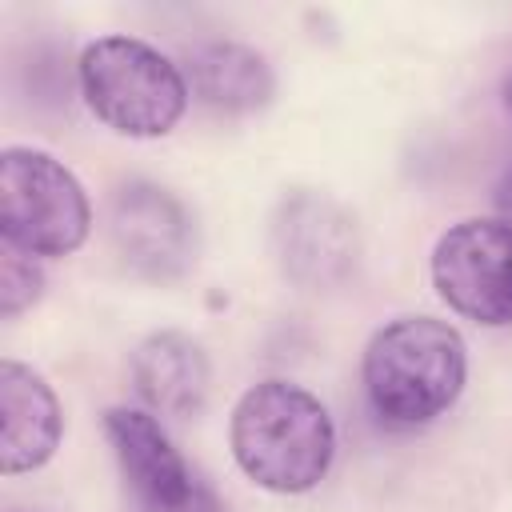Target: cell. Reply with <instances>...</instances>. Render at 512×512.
Wrapping results in <instances>:
<instances>
[{"instance_id": "11", "label": "cell", "mask_w": 512, "mask_h": 512, "mask_svg": "<svg viewBox=\"0 0 512 512\" xmlns=\"http://www.w3.org/2000/svg\"><path fill=\"white\" fill-rule=\"evenodd\" d=\"M180 72L188 80V92L216 112H256L276 92L268 60L232 40L192 44Z\"/></svg>"}, {"instance_id": "4", "label": "cell", "mask_w": 512, "mask_h": 512, "mask_svg": "<svg viewBox=\"0 0 512 512\" xmlns=\"http://www.w3.org/2000/svg\"><path fill=\"white\" fill-rule=\"evenodd\" d=\"M92 208L80 180L40 148L0 152V240L24 256L56 260L88 240Z\"/></svg>"}, {"instance_id": "9", "label": "cell", "mask_w": 512, "mask_h": 512, "mask_svg": "<svg viewBox=\"0 0 512 512\" xmlns=\"http://www.w3.org/2000/svg\"><path fill=\"white\" fill-rule=\"evenodd\" d=\"M64 436V412L40 372L20 360H0V468L4 476L36 472L52 460Z\"/></svg>"}, {"instance_id": "13", "label": "cell", "mask_w": 512, "mask_h": 512, "mask_svg": "<svg viewBox=\"0 0 512 512\" xmlns=\"http://www.w3.org/2000/svg\"><path fill=\"white\" fill-rule=\"evenodd\" d=\"M492 200H496V212H500V220L512 228V168L500 176V184H496V192H492Z\"/></svg>"}, {"instance_id": "3", "label": "cell", "mask_w": 512, "mask_h": 512, "mask_svg": "<svg viewBox=\"0 0 512 512\" xmlns=\"http://www.w3.org/2000/svg\"><path fill=\"white\" fill-rule=\"evenodd\" d=\"M88 112L120 136H168L188 108V80L172 56L136 36H100L76 64Z\"/></svg>"}, {"instance_id": "8", "label": "cell", "mask_w": 512, "mask_h": 512, "mask_svg": "<svg viewBox=\"0 0 512 512\" xmlns=\"http://www.w3.org/2000/svg\"><path fill=\"white\" fill-rule=\"evenodd\" d=\"M276 256L280 268L304 288H332L340 284L360 256L352 216L328 200L324 192H292L284 196L276 224Z\"/></svg>"}, {"instance_id": "6", "label": "cell", "mask_w": 512, "mask_h": 512, "mask_svg": "<svg viewBox=\"0 0 512 512\" xmlns=\"http://www.w3.org/2000/svg\"><path fill=\"white\" fill-rule=\"evenodd\" d=\"M432 284L440 300L484 324H512V228L504 220H460L432 248Z\"/></svg>"}, {"instance_id": "1", "label": "cell", "mask_w": 512, "mask_h": 512, "mask_svg": "<svg viewBox=\"0 0 512 512\" xmlns=\"http://www.w3.org/2000/svg\"><path fill=\"white\" fill-rule=\"evenodd\" d=\"M228 444L240 472L276 496L312 492L336 456L328 408L292 380L252 384L228 420Z\"/></svg>"}, {"instance_id": "2", "label": "cell", "mask_w": 512, "mask_h": 512, "mask_svg": "<svg viewBox=\"0 0 512 512\" xmlns=\"http://www.w3.org/2000/svg\"><path fill=\"white\" fill-rule=\"evenodd\" d=\"M364 396L392 428H420L448 412L464 392V336L436 316H396L364 348Z\"/></svg>"}, {"instance_id": "14", "label": "cell", "mask_w": 512, "mask_h": 512, "mask_svg": "<svg viewBox=\"0 0 512 512\" xmlns=\"http://www.w3.org/2000/svg\"><path fill=\"white\" fill-rule=\"evenodd\" d=\"M504 104H508V112H512V76L504 80Z\"/></svg>"}, {"instance_id": "10", "label": "cell", "mask_w": 512, "mask_h": 512, "mask_svg": "<svg viewBox=\"0 0 512 512\" xmlns=\"http://www.w3.org/2000/svg\"><path fill=\"white\" fill-rule=\"evenodd\" d=\"M132 388L152 416L192 420L208 400V356L184 332H152L132 352Z\"/></svg>"}, {"instance_id": "7", "label": "cell", "mask_w": 512, "mask_h": 512, "mask_svg": "<svg viewBox=\"0 0 512 512\" xmlns=\"http://www.w3.org/2000/svg\"><path fill=\"white\" fill-rule=\"evenodd\" d=\"M108 232L120 260L152 284L180 280L196 264L192 212L160 184L128 180L116 188L108 204Z\"/></svg>"}, {"instance_id": "5", "label": "cell", "mask_w": 512, "mask_h": 512, "mask_svg": "<svg viewBox=\"0 0 512 512\" xmlns=\"http://www.w3.org/2000/svg\"><path fill=\"white\" fill-rule=\"evenodd\" d=\"M104 436L136 500V512H220L216 492L180 456V448L148 408H108Z\"/></svg>"}, {"instance_id": "12", "label": "cell", "mask_w": 512, "mask_h": 512, "mask_svg": "<svg viewBox=\"0 0 512 512\" xmlns=\"http://www.w3.org/2000/svg\"><path fill=\"white\" fill-rule=\"evenodd\" d=\"M44 296V268L36 256H24L16 248H0V316L16 320Z\"/></svg>"}]
</instances>
